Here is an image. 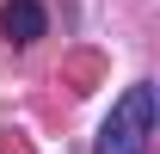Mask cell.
Here are the masks:
<instances>
[{"instance_id": "7a4b0ae2", "label": "cell", "mask_w": 160, "mask_h": 154, "mask_svg": "<svg viewBox=\"0 0 160 154\" xmlns=\"http://www.w3.org/2000/svg\"><path fill=\"white\" fill-rule=\"evenodd\" d=\"M43 31H49L43 0H6V6H0V37L12 43V49H31Z\"/></svg>"}, {"instance_id": "6da1fadb", "label": "cell", "mask_w": 160, "mask_h": 154, "mask_svg": "<svg viewBox=\"0 0 160 154\" xmlns=\"http://www.w3.org/2000/svg\"><path fill=\"white\" fill-rule=\"evenodd\" d=\"M154 80H136V86H123V99L111 105V117H105L99 142H92V154H148V142H154Z\"/></svg>"}]
</instances>
